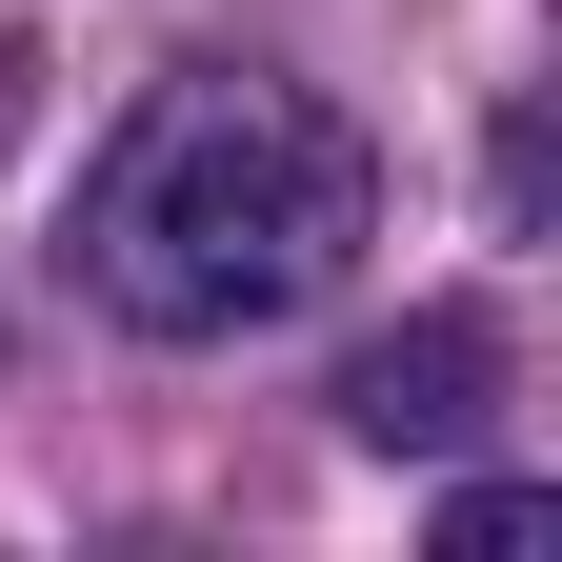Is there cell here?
I'll return each mask as SVG.
<instances>
[{
  "instance_id": "cell-3",
  "label": "cell",
  "mask_w": 562,
  "mask_h": 562,
  "mask_svg": "<svg viewBox=\"0 0 562 562\" xmlns=\"http://www.w3.org/2000/svg\"><path fill=\"white\" fill-rule=\"evenodd\" d=\"M542 522H562L542 482H462V503H442V542H462V562H503V542H542Z\"/></svg>"
},
{
  "instance_id": "cell-2",
  "label": "cell",
  "mask_w": 562,
  "mask_h": 562,
  "mask_svg": "<svg viewBox=\"0 0 562 562\" xmlns=\"http://www.w3.org/2000/svg\"><path fill=\"white\" fill-rule=\"evenodd\" d=\"M341 422H362L382 462H442V442H482V422H503V322H482V302H422V322H382L362 362H341Z\"/></svg>"
},
{
  "instance_id": "cell-1",
  "label": "cell",
  "mask_w": 562,
  "mask_h": 562,
  "mask_svg": "<svg viewBox=\"0 0 562 562\" xmlns=\"http://www.w3.org/2000/svg\"><path fill=\"white\" fill-rule=\"evenodd\" d=\"M382 222V161L362 121H322L302 81H161L101 181H81V281L140 341H241V322H302Z\"/></svg>"
}]
</instances>
